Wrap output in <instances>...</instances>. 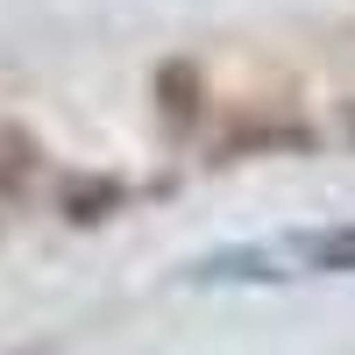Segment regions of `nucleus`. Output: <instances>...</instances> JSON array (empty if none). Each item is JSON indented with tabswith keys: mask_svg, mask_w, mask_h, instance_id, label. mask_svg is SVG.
<instances>
[{
	"mask_svg": "<svg viewBox=\"0 0 355 355\" xmlns=\"http://www.w3.org/2000/svg\"><path fill=\"white\" fill-rule=\"evenodd\" d=\"M128 192L114 185V178H78L64 192V220H107V206H121Z\"/></svg>",
	"mask_w": 355,
	"mask_h": 355,
	"instance_id": "obj_3",
	"label": "nucleus"
},
{
	"mask_svg": "<svg viewBox=\"0 0 355 355\" xmlns=\"http://www.w3.org/2000/svg\"><path fill=\"white\" fill-rule=\"evenodd\" d=\"M157 100H164V121H178V128H185L192 114H199V71L164 64V71H157Z\"/></svg>",
	"mask_w": 355,
	"mask_h": 355,
	"instance_id": "obj_2",
	"label": "nucleus"
},
{
	"mask_svg": "<svg viewBox=\"0 0 355 355\" xmlns=\"http://www.w3.org/2000/svg\"><path fill=\"white\" fill-rule=\"evenodd\" d=\"M299 263L306 270H334V277H348L355 270V227H320V234H299Z\"/></svg>",
	"mask_w": 355,
	"mask_h": 355,
	"instance_id": "obj_1",
	"label": "nucleus"
}]
</instances>
